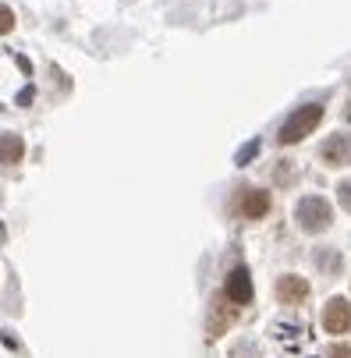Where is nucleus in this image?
Masks as SVG:
<instances>
[{
    "label": "nucleus",
    "instance_id": "5",
    "mask_svg": "<svg viewBox=\"0 0 351 358\" xmlns=\"http://www.w3.org/2000/svg\"><path fill=\"white\" fill-rule=\"evenodd\" d=\"M323 330L327 334H348L351 330V305H348V298H330L323 305Z\"/></svg>",
    "mask_w": 351,
    "mask_h": 358
},
{
    "label": "nucleus",
    "instance_id": "9",
    "mask_svg": "<svg viewBox=\"0 0 351 358\" xmlns=\"http://www.w3.org/2000/svg\"><path fill=\"white\" fill-rule=\"evenodd\" d=\"M25 138L22 135H0V164H22Z\"/></svg>",
    "mask_w": 351,
    "mask_h": 358
},
{
    "label": "nucleus",
    "instance_id": "7",
    "mask_svg": "<svg viewBox=\"0 0 351 358\" xmlns=\"http://www.w3.org/2000/svg\"><path fill=\"white\" fill-rule=\"evenodd\" d=\"M320 157L327 167H344L351 160V135H330L320 149Z\"/></svg>",
    "mask_w": 351,
    "mask_h": 358
},
{
    "label": "nucleus",
    "instance_id": "2",
    "mask_svg": "<svg viewBox=\"0 0 351 358\" xmlns=\"http://www.w3.org/2000/svg\"><path fill=\"white\" fill-rule=\"evenodd\" d=\"M320 121H323V107H320V103H306V107H298V110L280 124L277 142H280V145H294V142H302L306 135H313V131L320 128Z\"/></svg>",
    "mask_w": 351,
    "mask_h": 358
},
{
    "label": "nucleus",
    "instance_id": "14",
    "mask_svg": "<svg viewBox=\"0 0 351 358\" xmlns=\"http://www.w3.org/2000/svg\"><path fill=\"white\" fill-rule=\"evenodd\" d=\"M327 358H351V344H334L327 351Z\"/></svg>",
    "mask_w": 351,
    "mask_h": 358
},
{
    "label": "nucleus",
    "instance_id": "11",
    "mask_svg": "<svg viewBox=\"0 0 351 358\" xmlns=\"http://www.w3.org/2000/svg\"><path fill=\"white\" fill-rule=\"evenodd\" d=\"M15 29V11L8 4H0V36H8Z\"/></svg>",
    "mask_w": 351,
    "mask_h": 358
},
{
    "label": "nucleus",
    "instance_id": "1",
    "mask_svg": "<svg viewBox=\"0 0 351 358\" xmlns=\"http://www.w3.org/2000/svg\"><path fill=\"white\" fill-rule=\"evenodd\" d=\"M294 220L306 234H323L334 224V210L323 195H306V199H298V206H294Z\"/></svg>",
    "mask_w": 351,
    "mask_h": 358
},
{
    "label": "nucleus",
    "instance_id": "4",
    "mask_svg": "<svg viewBox=\"0 0 351 358\" xmlns=\"http://www.w3.org/2000/svg\"><path fill=\"white\" fill-rule=\"evenodd\" d=\"M224 298L234 305V309H241V305L252 301V277H248V270H245V266H234V270L227 273Z\"/></svg>",
    "mask_w": 351,
    "mask_h": 358
},
{
    "label": "nucleus",
    "instance_id": "12",
    "mask_svg": "<svg viewBox=\"0 0 351 358\" xmlns=\"http://www.w3.org/2000/svg\"><path fill=\"white\" fill-rule=\"evenodd\" d=\"M337 199H341V206H344V210L351 213V178L337 185Z\"/></svg>",
    "mask_w": 351,
    "mask_h": 358
},
{
    "label": "nucleus",
    "instance_id": "3",
    "mask_svg": "<svg viewBox=\"0 0 351 358\" xmlns=\"http://www.w3.org/2000/svg\"><path fill=\"white\" fill-rule=\"evenodd\" d=\"M270 206H273V199H270V192H263V188H241V195H238V202H234V210H238L245 220H263V217L270 213Z\"/></svg>",
    "mask_w": 351,
    "mask_h": 358
},
{
    "label": "nucleus",
    "instance_id": "8",
    "mask_svg": "<svg viewBox=\"0 0 351 358\" xmlns=\"http://www.w3.org/2000/svg\"><path fill=\"white\" fill-rule=\"evenodd\" d=\"M231 320H234V305L227 309V298L220 294V298L213 301V313H210V337H220V334L231 327Z\"/></svg>",
    "mask_w": 351,
    "mask_h": 358
},
{
    "label": "nucleus",
    "instance_id": "13",
    "mask_svg": "<svg viewBox=\"0 0 351 358\" xmlns=\"http://www.w3.org/2000/svg\"><path fill=\"white\" fill-rule=\"evenodd\" d=\"M256 152H259V142H248L241 152H238V164H248V160H252L256 157Z\"/></svg>",
    "mask_w": 351,
    "mask_h": 358
},
{
    "label": "nucleus",
    "instance_id": "10",
    "mask_svg": "<svg viewBox=\"0 0 351 358\" xmlns=\"http://www.w3.org/2000/svg\"><path fill=\"white\" fill-rule=\"evenodd\" d=\"M316 266L337 273V270H341V255H337V252H316Z\"/></svg>",
    "mask_w": 351,
    "mask_h": 358
},
{
    "label": "nucleus",
    "instance_id": "6",
    "mask_svg": "<svg viewBox=\"0 0 351 358\" xmlns=\"http://www.w3.org/2000/svg\"><path fill=\"white\" fill-rule=\"evenodd\" d=\"M309 298V280L298 277V273H284L277 280V301L280 305H302Z\"/></svg>",
    "mask_w": 351,
    "mask_h": 358
}]
</instances>
